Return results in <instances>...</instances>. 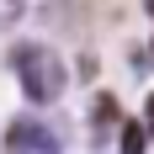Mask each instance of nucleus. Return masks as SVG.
Returning <instances> with one entry per match:
<instances>
[{
    "instance_id": "f257e3e1",
    "label": "nucleus",
    "mask_w": 154,
    "mask_h": 154,
    "mask_svg": "<svg viewBox=\"0 0 154 154\" xmlns=\"http://www.w3.org/2000/svg\"><path fill=\"white\" fill-rule=\"evenodd\" d=\"M11 75H16V85H21V96H27L32 106H53L64 96V59L53 53V48H43V43H21V48H11Z\"/></svg>"
},
{
    "instance_id": "f03ea898",
    "label": "nucleus",
    "mask_w": 154,
    "mask_h": 154,
    "mask_svg": "<svg viewBox=\"0 0 154 154\" xmlns=\"http://www.w3.org/2000/svg\"><path fill=\"white\" fill-rule=\"evenodd\" d=\"M5 154H64L59 133L48 122H37V117H16L11 128H5Z\"/></svg>"
},
{
    "instance_id": "7ed1b4c3",
    "label": "nucleus",
    "mask_w": 154,
    "mask_h": 154,
    "mask_svg": "<svg viewBox=\"0 0 154 154\" xmlns=\"http://www.w3.org/2000/svg\"><path fill=\"white\" fill-rule=\"evenodd\" d=\"M122 154H143V128H138V122L122 128Z\"/></svg>"
},
{
    "instance_id": "20e7f679",
    "label": "nucleus",
    "mask_w": 154,
    "mask_h": 154,
    "mask_svg": "<svg viewBox=\"0 0 154 154\" xmlns=\"http://www.w3.org/2000/svg\"><path fill=\"white\" fill-rule=\"evenodd\" d=\"M149 128H154V96H149Z\"/></svg>"
},
{
    "instance_id": "39448f33",
    "label": "nucleus",
    "mask_w": 154,
    "mask_h": 154,
    "mask_svg": "<svg viewBox=\"0 0 154 154\" xmlns=\"http://www.w3.org/2000/svg\"><path fill=\"white\" fill-rule=\"evenodd\" d=\"M149 21H154V5H149Z\"/></svg>"
}]
</instances>
